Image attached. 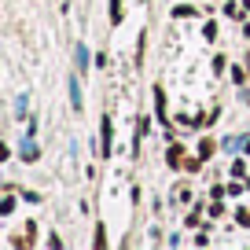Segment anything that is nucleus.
<instances>
[{"instance_id":"obj_3","label":"nucleus","mask_w":250,"mask_h":250,"mask_svg":"<svg viewBox=\"0 0 250 250\" xmlns=\"http://www.w3.org/2000/svg\"><path fill=\"white\" fill-rule=\"evenodd\" d=\"M110 22H122V0H110Z\"/></svg>"},{"instance_id":"obj_4","label":"nucleus","mask_w":250,"mask_h":250,"mask_svg":"<svg viewBox=\"0 0 250 250\" xmlns=\"http://www.w3.org/2000/svg\"><path fill=\"white\" fill-rule=\"evenodd\" d=\"M199 155L210 158V155H213V140H203V144H199Z\"/></svg>"},{"instance_id":"obj_2","label":"nucleus","mask_w":250,"mask_h":250,"mask_svg":"<svg viewBox=\"0 0 250 250\" xmlns=\"http://www.w3.org/2000/svg\"><path fill=\"white\" fill-rule=\"evenodd\" d=\"M166 162H169V166H173V169H177V166H180V162H184V151H180V144H173V147H169V151H166Z\"/></svg>"},{"instance_id":"obj_1","label":"nucleus","mask_w":250,"mask_h":250,"mask_svg":"<svg viewBox=\"0 0 250 250\" xmlns=\"http://www.w3.org/2000/svg\"><path fill=\"white\" fill-rule=\"evenodd\" d=\"M110 136H114V125H110V118H103V155H110Z\"/></svg>"}]
</instances>
